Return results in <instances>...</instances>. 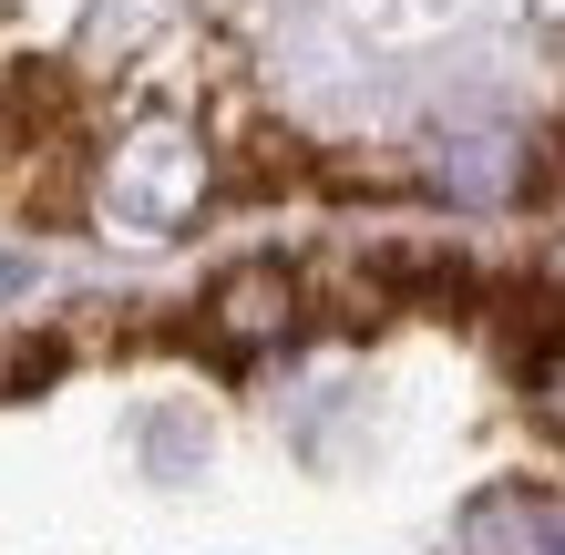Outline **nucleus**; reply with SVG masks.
<instances>
[{"label":"nucleus","mask_w":565,"mask_h":555,"mask_svg":"<svg viewBox=\"0 0 565 555\" xmlns=\"http://www.w3.org/2000/svg\"><path fill=\"white\" fill-rule=\"evenodd\" d=\"M195 145L175 135V124H154V135L135 145H114V175H104V206L114 226H135V237H175V216L195 206Z\"/></svg>","instance_id":"obj_1"},{"label":"nucleus","mask_w":565,"mask_h":555,"mask_svg":"<svg viewBox=\"0 0 565 555\" xmlns=\"http://www.w3.org/2000/svg\"><path fill=\"white\" fill-rule=\"evenodd\" d=\"M298 330V278L288 268H226L216 278V299H206V319H195V340L216 350V361H257V350H278Z\"/></svg>","instance_id":"obj_2"},{"label":"nucleus","mask_w":565,"mask_h":555,"mask_svg":"<svg viewBox=\"0 0 565 555\" xmlns=\"http://www.w3.org/2000/svg\"><path fill=\"white\" fill-rule=\"evenodd\" d=\"M462 545L473 555H555L565 545V504L555 483H493L462 504Z\"/></svg>","instance_id":"obj_3"},{"label":"nucleus","mask_w":565,"mask_h":555,"mask_svg":"<svg viewBox=\"0 0 565 555\" xmlns=\"http://www.w3.org/2000/svg\"><path fill=\"white\" fill-rule=\"evenodd\" d=\"M0 124H11V145H31V154H62V145H73V124H83V93H73V73H62V62H21V73L0 83Z\"/></svg>","instance_id":"obj_4"},{"label":"nucleus","mask_w":565,"mask_h":555,"mask_svg":"<svg viewBox=\"0 0 565 555\" xmlns=\"http://www.w3.org/2000/svg\"><path fill=\"white\" fill-rule=\"evenodd\" d=\"M62 381V340H31V330H0V402H31V391Z\"/></svg>","instance_id":"obj_5"}]
</instances>
